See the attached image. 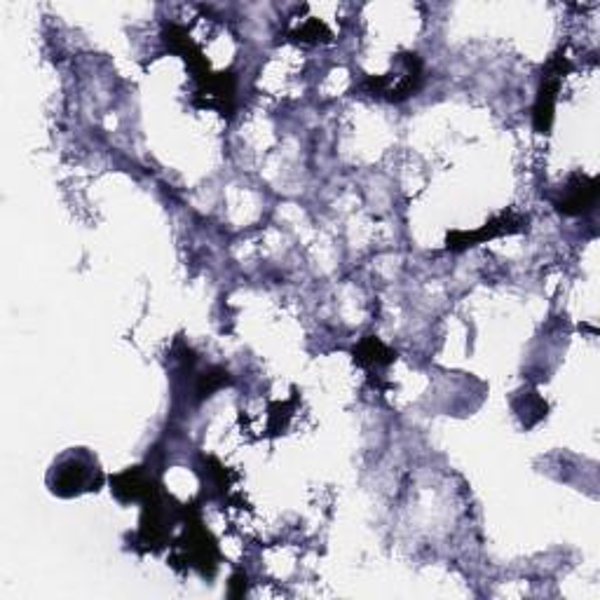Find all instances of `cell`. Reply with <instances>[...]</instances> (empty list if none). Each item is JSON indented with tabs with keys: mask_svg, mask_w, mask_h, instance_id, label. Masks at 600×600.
Segmentation results:
<instances>
[{
	"mask_svg": "<svg viewBox=\"0 0 600 600\" xmlns=\"http://www.w3.org/2000/svg\"><path fill=\"white\" fill-rule=\"evenodd\" d=\"M113 483V493L118 497L120 502H148L150 497L158 495L160 488L158 483L153 481V474H148L143 467H134L127 469V472H122L111 479Z\"/></svg>",
	"mask_w": 600,
	"mask_h": 600,
	"instance_id": "5b68a950",
	"label": "cell"
},
{
	"mask_svg": "<svg viewBox=\"0 0 600 600\" xmlns=\"http://www.w3.org/2000/svg\"><path fill=\"white\" fill-rule=\"evenodd\" d=\"M561 59H554L549 64V73L544 75L540 94H537V104H535V127L537 132H549L551 120H554V106H556V94L558 87H561Z\"/></svg>",
	"mask_w": 600,
	"mask_h": 600,
	"instance_id": "52a82bcc",
	"label": "cell"
},
{
	"mask_svg": "<svg viewBox=\"0 0 600 600\" xmlns=\"http://www.w3.org/2000/svg\"><path fill=\"white\" fill-rule=\"evenodd\" d=\"M354 359L366 368H385L394 361V352L390 347H385L378 338H364L354 347Z\"/></svg>",
	"mask_w": 600,
	"mask_h": 600,
	"instance_id": "ba28073f",
	"label": "cell"
},
{
	"mask_svg": "<svg viewBox=\"0 0 600 600\" xmlns=\"http://www.w3.org/2000/svg\"><path fill=\"white\" fill-rule=\"evenodd\" d=\"M523 223V218H516L514 214H502L500 218H493V221L486 223V228L474 230V233H453L448 235V249L453 251H462L467 247H476V244L493 240V237H500L504 233H514L518 230V225Z\"/></svg>",
	"mask_w": 600,
	"mask_h": 600,
	"instance_id": "8992f818",
	"label": "cell"
},
{
	"mask_svg": "<svg viewBox=\"0 0 600 600\" xmlns=\"http://www.w3.org/2000/svg\"><path fill=\"white\" fill-rule=\"evenodd\" d=\"M47 486L59 497H75L83 493H97L104 486V472L90 450L73 448L54 460L47 474Z\"/></svg>",
	"mask_w": 600,
	"mask_h": 600,
	"instance_id": "6da1fadb",
	"label": "cell"
},
{
	"mask_svg": "<svg viewBox=\"0 0 600 600\" xmlns=\"http://www.w3.org/2000/svg\"><path fill=\"white\" fill-rule=\"evenodd\" d=\"M179 551H186V563L190 568L200 570L202 575H214L216 570V542L211 540L209 530L190 528L179 542Z\"/></svg>",
	"mask_w": 600,
	"mask_h": 600,
	"instance_id": "3957f363",
	"label": "cell"
},
{
	"mask_svg": "<svg viewBox=\"0 0 600 600\" xmlns=\"http://www.w3.org/2000/svg\"><path fill=\"white\" fill-rule=\"evenodd\" d=\"M422 80V64L418 59V54H401L397 57V64H394V73H387L383 78L371 80L373 85V94L378 97H385L390 101H401L418 90Z\"/></svg>",
	"mask_w": 600,
	"mask_h": 600,
	"instance_id": "7a4b0ae2",
	"label": "cell"
},
{
	"mask_svg": "<svg viewBox=\"0 0 600 600\" xmlns=\"http://www.w3.org/2000/svg\"><path fill=\"white\" fill-rule=\"evenodd\" d=\"M598 197V181L589 179L584 174H575L570 176V181L561 188V197L556 200L558 211L563 214H582V211L591 209L596 204Z\"/></svg>",
	"mask_w": 600,
	"mask_h": 600,
	"instance_id": "277c9868",
	"label": "cell"
}]
</instances>
